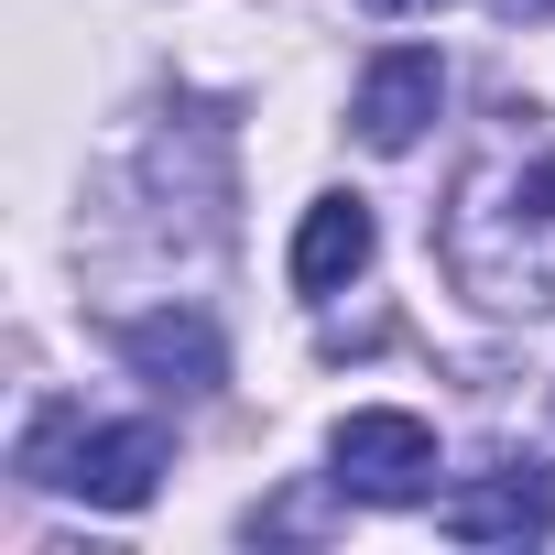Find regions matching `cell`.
Wrapping results in <instances>:
<instances>
[{
    "mask_svg": "<svg viewBox=\"0 0 555 555\" xmlns=\"http://www.w3.org/2000/svg\"><path fill=\"white\" fill-rule=\"evenodd\" d=\"M360 12H382V23H414V12H447V0H360Z\"/></svg>",
    "mask_w": 555,
    "mask_h": 555,
    "instance_id": "9c48e42d",
    "label": "cell"
},
{
    "mask_svg": "<svg viewBox=\"0 0 555 555\" xmlns=\"http://www.w3.org/2000/svg\"><path fill=\"white\" fill-rule=\"evenodd\" d=\"M436 425L425 414H403V403H349L338 425H327V490L338 501H360V512H414V501H436Z\"/></svg>",
    "mask_w": 555,
    "mask_h": 555,
    "instance_id": "3957f363",
    "label": "cell"
},
{
    "mask_svg": "<svg viewBox=\"0 0 555 555\" xmlns=\"http://www.w3.org/2000/svg\"><path fill=\"white\" fill-rule=\"evenodd\" d=\"M490 12H501V23H522V34H533V23H555V0H490Z\"/></svg>",
    "mask_w": 555,
    "mask_h": 555,
    "instance_id": "ba28073f",
    "label": "cell"
},
{
    "mask_svg": "<svg viewBox=\"0 0 555 555\" xmlns=\"http://www.w3.org/2000/svg\"><path fill=\"white\" fill-rule=\"evenodd\" d=\"M436 533L447 544H544L555 533V457L490 447L479 468H457L436 490Z\"/></svg>",
    "mask_w": 555,
    "mask_h": 555,
    "instance_id": "277c9868",
    "label": "cell"
},
{
    "mask_svg": "<svg viewBox=\"0 0 555 555\" xmlns=\"http://www.w3.org/2000/svg\"><path fill=\"white\" fill-rule=\"evenodd\" d=\"M436 261L479 317H512V327L555 317V131L533 109H501L457 164L436 207Z\"/></svg>",
    "mask_w": 555,
    "mask_h": 555,
    "instance_id": "6da1fadb",
    "label": "cell"
},
{
    "mask_svg": "<svg viewBox=\"0 0 555 555\" xmlns=\"http://www.w3.org/2000/svg\"><path fill=\"white\" fill-rule=\"evenodd\" d=\"M371 250H382V218H371V196L338 185V196H317V207L295 218V261H284V272H295V295L327 306V295H349L360 272H371Z\"/></svg>",
    "mask_w": 555,
    "mask_h": 555,
    "instance_id": "52a82bcc",
    "label": "cell"
},
{
    "mask_svg": "<svg viewBox=\"0 0 555 555\" xmlns=\"http://www.w3.org/2000/svg\"><path fill=\"white\" fill-rule=\"evenodd\" d=\"M109 349L153 382V392H218L229 382V349H218V327L196 317V306H153V317H120L109 327Z\"/></svg>",
    "mask_w": 555,
    "mask_h": 555,
    "instance_id": "8992f818",
    "label": "cell"
},
{
    "mask_svg": "<svg viewBox=\"0 0 555 555\" xmlns=\"http://www.w3.org/2000/svg\"><path fill=\"white\" fill-rule=\"evenodd\" d=\"M164 425L153 414H88V403H34L23 414V447L12 468L55 501H88V512H142L164 490Z\"/></svg>",
    "mask_w": 555,
    "mask_h": 555,
    "instance_id": "7a4b0ae2",
    "label": "cell"
},
{
    "mask_svg": "<svg viewBox=\"0 0 555 555\" xmlns=\"http://www.w3.org/2000/svg\"><path fill=\"white\" fill-rule=\"evenodd\" d=\"M436 109H447V55H436V44H392V55H371V66H360L349 131H360L371 153H414Z\"/></svg>",
    "mask_w": 555,
    "mask_h": 555,
    "instance_id": "5b68a950",
    "label": "cell"
}]
</instances>
